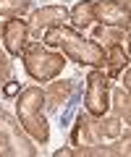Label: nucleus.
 Wrapping results in <instances>:
<instances>
[{"label":"nucleus","mask_w":131,"mask_h":157,"mask_svg":"<svg viewBox=\"0 0 131 157\" xmlns=\"http://www.w3.org/2000/svg\"><path fill=\"white\" fill-rule=\"evenodd\" d=\"M42 42H45V47H60L79 66H92V68H102L105 66V47L97 45L94 39L81 37L76 29L66 26V24L45 29Z\"/></svg>","instance_id":"f257e3e1"},{"label":"nucleus","mask_w":131,"mask_h":157,"mask_svg":"<svg viewBox=\"0 0 131 157\" xmlns=\"http://www.w3.org/2000/svg\"><path fill=\"white\" fill-rule=\"evenodd\" d=\"M18 121H21L24 131L37 141H47L50 131H47V118H45V92L40 86H29V89L18 92Z\"/></svg>","instance_id":"f03ea898"},{"label":"nucleus","mask_w":131,"mask_h":157,"mask_svg":"<svg viewBox=\"0 0 131 157\" xmlns=\"http://www.w3.org/2000/svg\"><path fill=\"white\" fill-rule=\"evenodd\" d=\"M21 55H24V68H26V73L34 78V81H50V78H55L58 73L63 71V66H66L63 55L50 52L47 47H40V45L24 47Z\"/></svg>","instance_id":"7ed1b4c3"},{"label":"nucleus","mask_w":131,"mask_h":157,"mask_svg":"<svg viewBox=\"0 0 131 157\" xmlns=\"http://www.w3.org/2000/svg\"><path fill=\"white\" fill-rule=\"evenodd\" d=\"M110 84H108V76H105L100 68L89 73L87 78V92H84V107L92 118H102L110 107Z\"/></svg>","instance_id":"20e7f679"},{"label":"nucleus","mask_w":131,"mask_h":157,"mask_svg":"<svg viewBox=\"0 0 131 157\" xmlns=\"http://www.w3.org/2000/svg\"><path fill=\"white\" fill-rule=\"evenodd\" d=\"M26 37H29V24L18 16H11L3 29H0V39L6 42V50L11 55H21L24 47H26Z\"/></svg>","instance_id":"39448f33"},{"label":"nucleus","mask_w":131,"mask_h":157,"mask_svg":"<svg viewBox=\"0 0 131 157\" xmlns=\"http://www.w3.org/2000/svg\"><path fill=\"white\" fill-rule=\"evenodd\" d=\"M94 21H102L108 26H129V3L97 0L94 3Z\"/></svg>","instance_id":"423d86ee"},{"label":"nucleus","mask_w":131,"mask_h":157,"mask_svg":"<svg viewBox=\"0 0 131 157\" xmlns=\"http://www.w3.org/2000/svg\"><path fill=\"white\" fill-rule=\"evenodd\" d=\"M66 21H68V11L63 6H45V8H40V11L34 13V24L37 26H45V29L60 26V24H66Z\"/></svg>","instance_id":"0eeeda50"},{"label":"nucleus","mask_w":131,"mask_h":157,"mask_svg":"<svg viewBox=\"0 0 131 157\" xmlns=\"http://www.w3.org/2000/svg\"><path fill=\"white\" fill-rule=\"evenodd\" d=\"M105 63L110 66V71L105 73L108 78H115L121 71H126L129 68V55H126V50L121 45H110L108 50H105Z\"/></svg>","instance_id":"6e6552de"},{"label":"nucleus","mask_w":131,"mask_h":157,"mask_svg":"<svg viewBox=\"0 0 131 157\" xmlns=\"http://www.w3.org/2000/svg\"><path fill=\"white\" fill-rule=\"evenodd\" d=\"M68 21L74 24L76 29L89 26V24L94 21V3H92V0H81V3H76V6L68 11Z\"/></svg>","instance_id":"1a4fd4ad"},{"label":"nucleus","mask_w":131,"mask_h":157,"mask_svg":"<svg viewBox=\"0 0 131 157\" xmlns=\"http://www.w3.org/2000/svg\"><path fill=\"white\" fill-rule=\"evenodd\" d=\"M29 8V0H0V16H18Z\"/></svg>","instance_id":"9d476101"},{"label":"nucleus","mask_w":131,"mask_h":157,"mask_svg":"<svg viewBox=\"0 0 131 157\" xmlns=\"http://www.w3.org/2000/svg\"><path fill=\"white\" fill-rule=\"evenodd\" d=\"M18 92H21V84H18V81H8V84L3 86V94L6 97H18Z\"/></svg>","instance_id":"9b49d317"},{"label":"nucleus","mask_w":131,"mask_h":157,"mask_svg":"<svg viewBox=\"0 0 131 157\" xmlns=\"http://www.w3.org/2000/svg\"><path fill=\"white\" fill-rule=\"evenodd\" d=\"M81 131H84V121H81V115H79V121H76V128H74V136H71L74 147L79 144V139H81Z\"/></svg>","instance_id":"f8f14e48"}]
</instances>
